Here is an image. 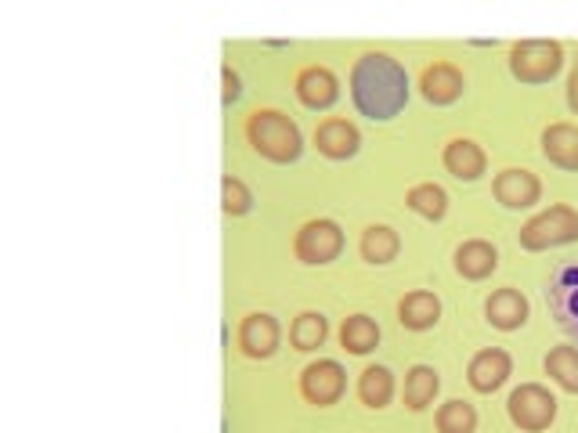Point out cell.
I'll list each match as a JSON object with an SVG mask.
<instances>
[{"mask_svg":"<svg viewBox=\"0 0 578 433\" xmlns=\"http://www.w3.org/2000/svg\"><path fill=\"white\" fill-rule=\"evenodd\" d=\"M575 77H578V58H575Z\"/></svg>","mask_w":578,"mask_h":433,"instance_id":"cell-31","label":"cell"},{"mask_svg":"<svg viewBox=\"0 0 578 433\" xmlns=\"http://www.w3.org/2000/svg\"><path fill=\"white\" fill-rule=\"evenodd\" d=\"M510 373H513L510 354L502 351V346H488V351L474 354L471 368H466V379H471V387L477 394H491L510 379Z\"/></svg>","mask_w":578,"mask_h":433,"instance_id":"cell-10","label":"cell"},{"mask_svg":"<svg viewBox=\"0 0 578 433\" xmlns=\"http://www.w3.org/2000/svg\"><path fill=\"white\" fill-rule=\"evenodd\" d=\"M496 267H499V250L491 242H485V239H471V242H463L456 250V271L463 278L481 282Z\"/></svg>","mask_w":578,"mask_h":433,"instance_id":"cell-18","label":"cell"},{"mask_svg":"<svg viewBox=\"0 0 578 433\" xmlns=\"http://www.w3.org/2000/svg\"><path fill=\"white\" fill-rule=\"evenodd\" d=\"M326 337H329L326 318L315 315V311H304L297 321H293V329H290V340H293L297 351H318V346L326 343Z\"/></svg>","mask_w":578,"mask_h":433,"instance_id":"cell-26","label":"cell"},{"mask_svg":"<svg viewBox=\"0 0 578 433\" xmlns=\"http://www.w3.org/2000/svg\"><path fill=\"white\" fill-rule=\"evenodd\" d=\"M485 315H488L491 326L502 329V332L521 329L524 321H528V300H524V293H518V289H496V293L488 296Z\"/></svg>","mask_w":578,"mask_h":433,"instance_id":"cell-17","label":"cell"},{"mask_svg":"<svg viewBox=\"0 0 578 433\" xmlns=\"http://www.w3.org/2000/svg\"><path fill=\"white\" fill-rule=\"evenodd\" d=\"M220 206H225V214L228 217H242V214H250V206H253V195L250 189L239 181V178H228L220 181Z\"/></svg>","mask_w":578,"mask_h":433,"instance_id":"cell-28","label":"cell"},{"mask_svg":"<svg viewBox=\"0 0 578 433\" xmlns=\"http://www.w3.org/2000/svg\"><path fill=\"white\" fill-rule=\"evenodd\" d=\"M315 145H318V152H322L326 159H351L354 152H359L362 134L348 119H326V123H318Z\"/></svg>","mask_w":578,"mask_h":433,"instance_id":"cell-13","label":"cell"},{"mask_svg":"<svg viewBox=\"0 0 578 433\" xmlns=\"http://www.w3.org/2000/svg\"><path fill=\"white\" fill-rule=\"evenodd\" d=\"M543 156L560 170H578V127L575 123H553L543 130Z\"/></svg>","mask_w":578,"mask_h":433,"instance_id":"cell-16","label":"cell"},{"mask_svg":"<svg viewBox=\"0 0 578 433\" xmlns=\"http://www.w3.org/2000/svg\"><path fill=\"white\" fill-rule=\"evenodd\" d=\"M405 203H409L412 214H420L427 220H441V217H445V209H449V195H445L441 184L423 181V184H416V189H409Z\"/></svg>","mask_w":578,"mask_h":433,"instance_id":"cell-24","label":"cell"},{"mask_svg":"<svg viewBox=\"0 0 578 433\" xmlns=\"http://www.w3.org/2000/svg\"><path fill=\"white\" fill-rule=\"evenodd\" d=\"M568 109L578 116V77H571V83H568Z\"/></svg>","mask_w":578,"mask_h":433,"instance_id":"cell-30","label":"cell"},{"mask_svg":"<svg viewBox=\"0 0 578 433\" xmlns=\"http://www.w3.org/2000/svg\"><path fill=\"white\" fill-rule=\"evenodd\" d=\"M225 105H231V102H239V94H242V83H239V72L231 69V66H225Z\"/></svg>","mask_w":578,"mask_h":433,"instance_id":"cell-29","label":"cell"},{"mask_svg":"<svg viewBox=\"0 0 578 433\" xmlns=\"http://www.w3.org/2000/svg\"><path fill=\"white\" fill-rule=\"evenodd\" d=\"M438 387L441 379L430 365H412L409 376H405V404L412 408V412H420V408H427L430 401L438 398Z\"/></svg>","mask_w":578,"mask_h":433,"instance_id":"cell-23","label":"cell"},{"mask_svg":"<svg viewBox=\"0 0 578 433\" xmlns=\"http://www.w3.org/2000/svg\"><path fill=\"white\" fill-rule=\"evenodd\" d=\"M343 387H348V373H343L340 362H333V357L311 362L301 376V394L318 408L337 404L343 398Z\"/></svg>","mask_w":578,"mask_h":433,"instance_id":"cell-7","label":"cell"},{"mask_svg":"<svg viewBox=\"0 0 578 433\" xmlns=\"http://www.w3.org/2000/svg\"><path fill=\"white\" fill-rule=\"evenodd\" d=\"M343 250V231L337 220H307V225L297 231V239H293V253L304 264H333Z\"/></svg>","mask_w":578,"mask_h":433,"instance_id":"cell-6","label":"cell"},{"mask_svg":"<svg viewBox=\"0 0 578 433\" xmlns=\"http://www.w3.org/2000/svg\"><path fill=\"white\" fill-rule=\"evenodd\" d=\"M496 200L507 206V209H532L539 200H543V184H539V178L532 170H502L496 178Z\"/></svg>","mask_w":578,"mask_h":433,"instance_id":"cell-9","label":"cell"},{"mask_svg":"<svg viewBox=\"0 0 578 433\" xmlns=\"http://www.w3.org/2000/svg\"><path fill=\"white\" fill-rule=\"evenodd\" d=\"M564 52L557 41H521L510 52V72L521 83H546L560 72Z\"/></svg>","mask_w":578,"mask_h":433,"instance_id":"cell-4","label":"cell"},{"mask_svg":"<svg viewBox=\"0 0 578 433\" xmlns=\"http://www.w3.org/2000/svg\"><path fill=\"white\" fill-rule=\"evenodd\" d=\"M359 398L369 408H387L390 398H395V376L384 365H369L362 379H359Z\"/></svg>","mask_w":578,"mask_h":433,"instance_id":"cell-22","label":"cell"},{"mask_svg":"<svg viewBox=\"0 0 578 433\" xmlns=\"http://www.w3.org/2000/svg\"><path fill=\"white\" fill-rule=\"evenodd\" d=\"M340 343L348 354H369L379 346V326L369 315H351L340 326Z\"/></svg>","mask_w":578,"mask_h":433,"instance_id":"cell-20","label":"cell"},{"mask_svg":"<svg viewBox=\"0 0 578 433\" xmlns=\"http://www.w3.org/2000/svg\"><path fill=\"white\" fill-rule=\"evenodd\" d=\"M546 373L553 383H560L564 390L578 394V346L575 343L553 346V351L546 354Z\"/></svg>","mask_w":578,"mask_h":433,"instance_id":"cell-25","label":"cell"},{"mask_svg":"<svg viewBox=\"0 0 578 433\" xmlns=\"http://www.w3.org/2000/svg\"><path fill=\"white\" fill-rule=\"evenodd\" d=\"M477 430V412L466 401H449L438 412V433H474Z\"/></svg>","mask_w":578,"mask_h":433,"instance_id":"cell-27","label":"cell"},{"mask_svg":"<svg viewBox=\"0 0 578 433\" xmlns=\"http://www.w3.org/2000/svg\"><path fill=\"white\" fill-rule=\"evenodd\" d=\"M398 250H401V239L395 228L373 225L362 231V257L369 260V264H390V260L398 257Z\"/></svg>","mask_w":578,"mask_h":433,"instance_id":"cell-21","label":"cell"},{"mask_svg":"<svg viewBox=\"0 0 578 433\" xmlns=\"http://www.w3.org/2000/svg\"><path fill=\"white\" fill-rule=\"evenodd\" d=\"M351 98L369 119H395L409 105V72L398 58L369 52L351 69Z\"/></svg>","mask_w":578,"mask_h":433,"instance_id":"cell-1","label":"cell"},{"mask_svg":"<svg viewBox=\"0 0 578 433\" xmlns=\"http://www.w3.org/2000/svg\"><path fill=\"white\" fill-rule=\"evenodd\" d=\"M438 318H441V300L434 293H427V289H416V293H409L398 304V321L405 329H412V332L434 329Z\"/></svg>","mask_w":578,"mask_h":433,"instance_id":"cell-19","label":"cell"},{"mask_svg":"<svg viewBox=\"0 0 578 433\" xmlns=\"http://www.w3.org/2000/svg\"><path fill=\"white\" fill-rule=\"evenodd\" d=\"M518 239H521L524 250H532V253L553 250V246L578 242V209H571V206H549L546 214H539V217L528 220Z\"/></svg>","mask_w":578,"mask_h":433,"instance_id":"cell-3","label":"cell"},{"mask_svg":"<svg viewBox=\"0 0 578 433\" xmlns=\"http://www.w3.org/2000/svg\"><path fill=\"white\" fill-rule=\"evenodd\" d=\"M297 98L304 109H311V113H326V109L340 98V83L329 69L311 66L297 77Z\"/></svg>","mask_w":578,"mask_h":433,"instance_id":"cell-11","label":"cell"},{"mask_svg":"<svg viewBox=\"0 0 578 433\" xmlns=\"http://www.w3.org/2000/svg\"><path fill=\"white\" fill-rule=\"evenodd\" d=\"M445 170L452 173L456 181H477L481 173L488 170V159H485V152H481V145L477 141H471V138H456V141H449L445 145Z\"/></svg>","mask_w":578,"mask_h":433,"instance_id":"cell-15","label":"cell"},{"mask_svg":"<svg viewBox=\"0 0 578 433\" xmlns=\"http://www.w3.org/2000/svg\"><path fill=\"white\" fill-rule=\"evenodd\" d=\"M246 138L250 145L272 163H293L301 156L304 138L286 113H275V109H264V113H253L246 123Z\"/></svg>","mask_w":578,"mask_h":433,"instance_id":"cell-2","label":"cell"},{"mask_svg":"<svg viewBox=\"0 0 578 433\" xmlns=\"http://www.w3.org/2000/svg\"><path fill=\"white\" fill-rule=\"evenodd\" d=\"M507 412L513 426H521L528 433H543L557 419V398L546 387H539V383H524V387L510 394Z\"/></svg>","mask_w":578,"mask_h":433,"instance_id":"cell-5","label":"cell"},{"mask_svg":"<svg viewBox=\"0 0 578 433\" xmlns=\"http://www.w3.org/2000/svg\"><path fill=\"white\" fill-rule=\"evenodd\" d=\"M279 321L272 315H246L239 329V346L246 357H272L279 346Z\"/></svg>","mask_w":578,"mask_h":433,"instance_id":"cell-14","label":"cell"},{"mask_svg":"<svg viewBox=\"0 0 578 433\" xmlns=\"http://www.w3.org/2000/svg\"><path fill=\"white\" fill-rule=\"evenodd\" d=\"M546 304L557 326L568 332L578 346V267H560L546 286Z\"/></svg>","mask_w":578,"mask_h":433,"instance_id":"cell-8","label":"cell"},{"mask_svg":"<svg viewBox=\"0 0 578 433\" xmlns=\"http://www.w3.org/2000/svg\"><path fill=\"white\" fill-rule=\"evenodd\" d=\"M420 91L430 105H452V102H460L463 91H466V80H463V72L456 66H449V61H438V66H430L423 72V80H420Z\"/></svg>","mask_w":578,"mask_h":433,"instance_id":"cell-12","label":"cell"}]
</instances>
